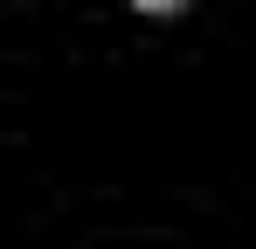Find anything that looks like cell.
Listing matches in <instances>:
<instances>
[{
	"label": "cell",
	"instance_id": "6da1fadb",
	"mask_svg": "<svg viewBox=\"0 0 256 249\" xmlns=\"http://www.w3.org/2000/svg\"><path fill=\"white\" fill-rule=\"evenodd\" d=\"M138 7H173V0H138Z\"/></svg>",
	"mask_w": 256,
	"mask_h": 249
}]
</instances>
